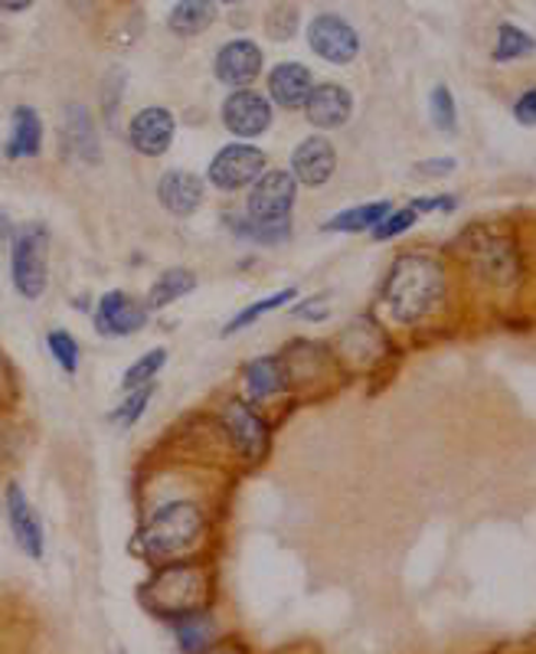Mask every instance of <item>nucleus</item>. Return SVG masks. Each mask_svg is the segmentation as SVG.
Listing matches in <instances>:
<instances>
[{
  "label": "nucleus",
  "instance_id": "obj_1",
  "mask_svg": "<svg viewBox=\"0 0 536 654\" xmlns=\"http://www.w3.org/2000/svg\"><path fill=\"white\" fill-rule=\"evenodd\" d=\"M445 295V272L429 255H400L386 275L383 301L400 324L429 318Z\"/></svg>",
  "mask_w": 536,
  "mask_h": 654
},
{
  "label": "nucleus",
  "instance_id": "obj_2",
  "mask_svg": "<svg viewBox=\"0 0 536 654\" xmlns=\"http://www.w3.org/2000/svg\"><path fill=\"white\" fill-rule=\"evenodd\" d=\"M203 534V514L190 501H174L164 504L147 527L138 537V550L147 560H170L183 550H190Z\"/></svg>",
  "mask_w": 536,
  "mask_h": 654
},
{
  "label": "nucleus",
  "instance_id": "obj_3",
  "mask_svg": "<svg viewBox=\"0 0 536 654\" xmlns=\"http://www.w3.org/2000/svg\"><path fill=\"white\" fill-rule=\"evenodd\" d=\"M203 599H206V576L200 567H190V563L164 567L147 583V593H144L147 609H154L157 616H167V619L193 616L203 606Z\"/></svg>",
  "mask_w": 536,
  "mask_h": 654
},
{
  "label": "nucleus",
  "instance_id": "obj_4",
  "mask_svg": "<svg viewBox=\"0 0 536 654\" xmlns=\"http://www.w3.org/2000/svg\"><path fill=\"white\" fill-rule=\"evenodd\" d=\"M46 246L49 236L43 226L29 223L23 229H16L13 236V249H10V275H13V288L36 301L46 292Z\"/></svg>",
  "mask_w": 536,
  "mask_h": 654
},
{
  "label": "nucleus",
  "instance_id": "obj_5",
  "mask_svg": "<svg viewBox=\"0 0 536 654\" xmlns=\"http://www.w3.org/2000/svg\"><path fill=\"white\" fill-rule=\"evenodd\" d=\"M295 193H298V180L288 170H265L252 183L246 213L249 219H259V223H285L291 216Z\"/></svg>",
  "mask_w": 536,
  "mask_h": 654
},
{
  "label": "nucleus",
  "instance_id": "obj_6",
  "mask_svg": "<svg viewBox=\"0 0 536 654\" xmlns=\"http://www.w3.org/2000/svg\"><path fill=\"white\" fill-rule=\"evenodd\" d=\"M308 43H311V49H314L321 59H327V62H334V66H347V62H354L357 52H360V36H357V29H354L347 20H341L337 13H321V16H314V20L308 23Z\"/></svg>",
  "mask_w": 536,
  "mask_h": 654
},
{
  "label": "nucleus",
  "instance_id": "obj_7",
  "mask_svg": "<svg viewBox=\"0 0 536 654\" xmlns=\"http://www.w3.org/2000/svg\"><path fill=\"white\" fill-rule=\"evenodd\" d=\"M265 174V154L252 144H226L210 160V180L219 190H239Z\"/></svg>",
  "mask_w": 536,
  "mask_h": 654
},
{
  "label": "nucleus",
  "instance_id": "obj_8",
  "mask_svg": "<svg viewBox=\"0 0 536 654\" xmlns=\"http://www.w3.org/2000/svg\"><path fill=\"white\" fill-rule=\"evenodd\" d=\"M147 324V305L134 301L128 292H108L102 295L95 308V328L105 337H128Z\"/></svg>",
  "mask_w": 536,
  "mask_h": 654
},
{
  "label": "nucleus",
  "instance_id": "obj_9",
  "mask_svg": "<svg viewBox=\"0 0 536 654\" xmlns=\"http://www.w3.org/2000/svg\"><path fill=\"white\" fill-rule=\"evenodd\" d=\"M223 124L239 138H255L272 124V105L252 88H239L223 102Z\"/></svg>",
  "mask_w": 536,
  "mask_h": 654
},
{
  "label": "nucleus",
  "instance_id": "obj_10",
  "mask_svg": "<svg viewBox=\"0 0 536 654\" xmlns=\"http://www.w3.org/2000/svg\"><path fill=\"white\" fill-rule=\"evenodd\" d=\"M213 72L223 85H236V88H246L249 82L259 79L262 72V49L252 43V39H233L226 46H219L216 52V62H213Z\"/></svg>",
  "mask_w": 536,
  "mask_h": 654
},
{
  "label": "nucleus",
  "instance_id": "obj_11",
  "mask_svg": "<svg viewBox=\"0 0 536 654\" xmlns=\"http://www.w3.org/2000/svg\"><path fill=\"white\" fill-rule=\"evenodd\" d=\"M337 170V151L327 138H305L291 154V177L305 187H321Z\"/></svg>",
  "mask_w": 536,
  "mask_h": 654
},
{
  "label": "nucleus",
  "instance_id": "obj_12",
  "mask_svg": "<svg viewBox=\"0 0 536 654\" xmlns=\"http://www.w3.org/2000/svg\"><path fill=\"white\" fill-rule=\"evenodd\" d=\"M174 115L167 108H141L128 124V141L138 154L160 157L174 141Z\"/></svg>",
  "mask_w": 536,
  "mask_h": 654
},
{
  "label": "nucleus",
  "instance_id": "obj_13",
  "mask_svg": "<svg viewBox=\"0 0 536 654\" xmlns=\"http://www.w3.org/2000/svg\"><path fill=\"white\" fill-rule=\"evenodd\" d=\"M7 521H10V534H13L16 547L29 560H43V524L16 481L7 488Z\"/></svg>",
  "mask_w": 536,
  "mask_h": 654
},
{
  "label": "nucleus",
  "instance_id": "obj_14",
  "mask_svg": "<svg viewBox=\"0 0 536 654\" xmlns=\"http://www.w3.org/2000/svg\"><path fill=\"white\" fill-rule=\"evenodd\" d=\"M350 111H354V95L337 85V82H324V85H314L308 102H305V115L314 128H344L350 121Z\"/></svg>",
  "mask_w": 536,
  "mask_h": 654
},
{
  "label": "nucleus",
  "instance_id": "obj_15",
  "mask_svg": "<svg viewBox=\"0 0 536 654\" xmlns=\"http://www.w3.org/2000/svg\"><path fill=\"white\" fill-rule=\"evenodd\" d=\"M472 262L495 285H511L521 272L514 246L501 236H478V242L472 249Z\"/></svg>",
  "mask_w": 536,
  "mask_h": 654
},
{
  "label": "nucleus",
  "instance_id": "obj_16",
  "mask_svg": "<svg viewBox=\"0 0 536 654\" xmlns=\"http://www.w3.org/2000/svg\"><path fill=\"white\" fill-rule=\"evenodd\" d=\"M223 423H226V429H229L236 449H239L246 459L255 462V459L265 455V449H269V429H265V423H262L246 403H229V406L223 409Z\"/></svg>",
  "mask_w": 536,
  "mask_h": 654
},
{
  "label": "nucleus",
  "instance_id": "obj_17",
  "mask_svg": "<svg viewBox=\"0 0 536 654\" xmlns=\"http://www.w3.org/2000/svg\"><path fill=\"white\" fill-rule=\"evenodd\" d=\"M157 200L174 216H190L203 203V180L190 170H167L157 183Z\"/></svg>",
  "mask_w": 536,
  "mask_h": 654
},
{
  "label": "nucleus",
  "instance_id": "obj_18",
  "mask_svg": "<svg viewBox=\"0 0 536 654\" xmlns=\"http://www.w3.org/2000/svg\"><path fill=\"white\" fill-rule=\"evenodd\" d=\"M311 88H314L311 69H305L301 62H278L269 72V92L282 108H305Z\"/></svg>",
  "mask_w": 536,
  "mask_h": 654
},
{
  "label": "nucleus",
  "instance_id": "obj_19",
  "mask_svg": "<svg viewBox=\"0 0 536 654\" xmlns=\"http://www.w3.org/2000/svg\"><path fill=\"white\" fill-rule=\"evenodd\" d=\"M62 134H65V147L85 160V164H98L102 160V147H98V134L92 124V115L85 105H69L65 108V121H62Z\"/></svg>",
  "mask_w": 536,
  "mask_h": 654
},
{
  "label": "nucleus",
  "instance_id": "obj_20",
  "mask_svg": "<svg viewBox=\"0 0 536 654\" xmlns=\"http://www.w3.org/2000/svg\"><path fill=\"white\" fill-rule=\"evenodd\" d=\"M43 144V121L36 115V108L29 105H16L13 118H10V138H7V157L20 160V157H36Z\"/></svg>",
  "mask_w": 536,
  "mask_h": 654
},
{
  "label": "nucleus",
  "instance_id": "obj_21",
  "mask_svg": "<svg viewBox=\"0 0 536 654\" xmlns=\"http://www.w3.org/2000/svg\"><path fill=\"white\" fill-rule=\"evenodd\" d=\"M390 213H393V203H386V200L360 203V206H350V210L331 216V219L324 223V229H327V233H367V229L373 233Z\"/></svg>",
  "mask_w": 536,
  "mask_h": 654
},
{
  "label": "nucleus",
  "instance_id": "obj_22",
  "mask_svg": "<svg viewBox=\"0 0 536 654\" xmlns=\"http://www.w3.org/2000/svg\"><path fill=\"white\" fill-rule=\"evenodd\" d=\"M216 20V3L213 0H177L170 16H167V26L177 33V36H196L203 29H210V23Z\"/></svg>",
  "mask_w": 536,
  "mask_h": 654
},
{
  "label": "nucleus",
  "instance_id": "obj_23",
  "mask_svg": "<svg viewBox=\"0 0 536 654\" xmlns=\"http://www.w3.org/2000/svg\"><path fill=\"white\" fill-rule=\"evenodd\" d=\"M282 387H285V377H282V360L278 357H259V360L249 364V370H246V390H249L252 403L269 400Z\"/></svg>",
  "mask_w": 536,
  "mask_h": 654
},
{
  "label": "nucleus",
  "instance_id": "obj_24",
  "mask_svg": "<svg viewBox=\"0 0 536 654\" xmlns=\"http://www.w3.org/2000/svg\"><path fill=\"white\" fill-rule=\"evenodd\" d=\"M196 288V275L190 269H167L164 275H157V282L151 285V295H147V311L151 308H167L170 301L190 295Z\"/></svg>",
  "mask_w": 536,
  "mask_h": 654
},
{
  "label": "nucleus",
  "instance_id": "obj_25",
  "mask_svg": "<svg viewBox=\"0 0 536 654\" xmlns=\"http://www.w3.org/2000/svg\"><path fill=\"white\" fill-rule=\"evenodd\" d=\"M531 52H536V39L527 29H521V26H514V23H501V26H498L495 62L524 59V56H531Z\"/></svg>",
  "mask_w": 536,
  "mask_h": 654
},
{
  "label": "nucleus",
  "instance_id": "obj_26",
  "mask_svg": "<svg viewBox=\"0 0 536 654\" xmlns=\"http://www.w3.org/2000/svg\"><path fill=\"white\" fill-rule=\"evenodd\" d=\"M177 639H180V649L187 654H200L206 652V645L213 642V622L206 619V616H200V613H193V616H183V619H177Z\"/></svg>",
  "mask_w": 536,
  "mask_h": 654
},
{
  "label": "nucleus",
  "instance_id": "obj_27",
  "mask_svg": "<svg viewBox=\"0 0 536 654\" xmlns=\"http://www.w3.org/2000/svg\"><path fill=\"white\" fill-rule=\"evenodd\" d=\"M298 298V292L295 288H282L278 295H269V298H262V301H255V305H249L246 311H239L233 321H229V328H226V334H236V331H242V328H249V324H255L262 314H269V311H275V308H282L285 301H295Z\"/></svg>",
  "mask_w": 536,
  "mask_h": 654
},
{
  "label": "nucleus",
  "instance_id": "obj_28",
  "mask_svg": "<svg viewBox=\"0 0 536 654\" xmlns=\"http://www.w3.org/2000/svg\"><path fill=\"white\" fill-rule=\"evenodd\" d=\"M233 229L252 242H265V246H275L282 239H288L291 233V219L285 223H259V219H233Z\"/></svg>",
  "mask_w": 536,
  "mask_h": 654
},
{
  "label": "nucleus",
  "instance_id": "obj_29",
  "mask_svg": "<svg viewBox=\"0 0 536 654\" xmlns=\"http://www.w3.org/2000/svg\"><path fill=\"white\" fill-rule=\"evenodd\" d=\"M429 108H432V121L439 131L452 134L458 128V108H455V95L449 85H436L429 95Z\"/></svg>",
  "mask_w": 536,
  "mask_h": 654
},
{
  "label": "nucleus",
  "instance_id": "obj_30",
  "mask_svg": "<svg viewBox=\"0 0 536 654\" xmlns=\"http://www.w3.org/2000/svg\"><path fill=\"white\" fill-rule=\"evenodd\" d=\"M164 360H167V350L164 347H154L151 354H144L138 364H131L128 367V373H124V380H121V387L124 390H138V387H147L154 377H157V370L164 367Z\"/></svg>",
  "mask_w": 536,
  "mask_h": 654
},
{
  "label": "nucleus",
  "instance_id": "obj_31",
  "mask_svg": "<svg viewBox=\"0 0 536 654\" xmlns=\"http://www.w3.org/2000/svg\"><path fill=\"white\" fill-rule=\"evenodd\" d=\"M46 344H49V354L56 357V364H59L65 373H75V370H79V344H75L72 334H65V331H49Z\"/></svg>",
  "mask_w": 536,
  "mask_h": 654
},
{
  "label": "nucleus",
  "instance_id": "obj_32",
  "mask_svg": "<svg viewBox=\"0 0 536 654\" xmlns=\"http://www.w3.org/2000/svg\"><path fill=\"white\" fill-rule=\"evenodd\" d=\"M151 393H154V387L147 383V387H138L124 403H121V409H115V423L121 426V429H128V426H134L138 423V416L144 413V406H147V400H151Z\"/></svg>",
  "mask_w": 536,
  "mask_h": 654
},
{
  "label": "nucleus",
  "instance_id": "obj_33",
  "mask_svg": "<svg viewBox=\"0 0 536 654\" xmlns=\"http://www.w3.org/2000/svg\"><path fill=\"white\" fill-rule=\"evenodd\" d=\"M416 219H419V213L413 210V206H403V210H393L377 229H373V239H393V236H400V233H406V229H413L416 226Z\"/></svg>",
  "mask_w": 536,
  "mask_h": 654
},
{
  "label": "nucleus",
  "instance_id": "obj_34",
  "mask_svg": "<svg viewBox=\"0 0 536 654\" xmlns=\"http://www.w3.org/2000/svg\"><path fill=\"white\" fill-rule=\"evenodd\" d=\"M295 26H298L295 7H275V10L269 13V23H265L269 36H275V39H288V36L295 33Z\"/></svg>",
  "mask_w": 536,
  "mask_h": 654
},
{
  "label": "nucleus",
  "instance_id": "obj_35",
  "mask_svg": "<svg viewBox=\"0 0 536 654\" xmlns=\"http://www.w3.org/2000/svg\"><path fill=\"white\" fill-rule=\"evenodd\" d=\"M514 118L521 121V124H527V128H534L536 124V85H531L517 102H514Z\"/></svg>",
  "mask_w": 536,
  "mask_h": 654
},
{
  "label": "nucleus",
  "instance_id": "obj_36",
  "mask_svg": "<svg viewBox=\"0 0 536 654\" xmlns=\"http://www.w3.org/2000/svg\"><path fill=\"white\" fill-rule=\"evenodd\" d=\"M458 164H455V157H436V160H419L416 164V170L422 174V177H445V174H452Z\"/></svg>",
  "mask_w": 536,
  "mask_h": 654
},
{
  "label": "nucleus",
  "instance_id": "obj_37",
  "mask_svg": "<svg viewBox=\"0 0 536 654\" xmlns=\"http://www.w3.org/2000/svg\"><path fill=\"white\" fill-rule=\"evenodd\" d=\"M416 213H432V210H455L458 206V200L452 197V193H442V197H432V200H416V203H409Z\"/></svg>",
  "mask_w": 536,
  "mask_h": 654
},
{
  "label": "nucleus",
  "instance_id": "obj_38",
  "mask_svg": "<svg viewBox=\"0 0 536 654\" xmlns=\"http://www.w3.org/2000/svg\"><path fill=\"white\" fill-rule=\"evenodd\" d=\"M33 0H0V10H10V13H20V10H26Z\"/></svg>",
  "mask_w": 536,
  "mask_h": 654
},
{
  "label": "nucleus",
  "instance_id": "obj_39",
  "mask_svg": "<svg viewBox=\"0 0 536 654\" xmlns=\"http://www.w3.org/2000/svg\"><path fill=\"white\" fill-rule=\"evenodd\" d=\"M10 233H13V226H10V219H7V216L0 213V239H7Z\"/></svg>",
  "mask_w": 536,
  "mask_h": 654
},
{
  "label": "nucleus",
  "instance_id": "obj_40",
  "mask_svg": "<svg viewBox=\"0 0 536 654\" xmlns=\"http://www.w3.org/2000/svg\"><path fill=\"white\" fill-rule=\"evenodd\" d=\"M206 654H242L239 649H210Z\"/></svg>",
  "mask_w": 536,
  "mask_h": 654
},
{
  "label": "nucleus",
  "instance_id": "obj_41",
  "mask_svg": "<svg viewBox=\"0 0 536 654\" xmlns=\"http://www.w3.org/2000/svg\"><path fill=\"white\" fill-rule=\"evenodd\" d=\"M226 3H239V0H226Z\"/></svg>",
  "mask_w": 536,
  "mask_h": 654
}]
</instances>
